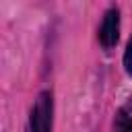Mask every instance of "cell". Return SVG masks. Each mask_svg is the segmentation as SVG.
I'll return each mask as SVG.
<instances>
[{
  "label": "cell",
  "instance_id": "cell-1",
  "mask_svg": "<svg viewBox=\"0 0 132 132\" xmlns=\"http://www.w3.org/2000/svg\"><path fill=\"white\" fill-rule=\"evenodd\" d=\"M52 128V95L41 93L31 109V132H50Z\"/></svg>",
  "mask_w": 132,
  "mask_h": 132
},
{
  "label": "cell",
  "instance_id": "cell-4",
  "mask_svg": "<svg viewBox=\"0 0 132 132\" xmlns=\"http://www.w3.org/2000/svg\"><path fill=\"white\" fill-rule=\"evenodd\" d=\"M124 66L132 74V39L128 41V47H126V54H124Z\"/></svg>",
  "mask_w": 132,
  "mask_h": 132
},
{
  "label": "cell",
  "instance_id": "cell-3",
  "mask_svg": "<svg viewBox=\"0 0 132 132\" xmlns=\"http://www.w3.org/2000/svg\"><path fill=\"white\" fill-rule=\"evenodd\" d=\"M116 132H132V111L120 109L116 116Z\"/></svg>",
  "mask_w": 132,
  "mask_h": 132
},
{
  "label": "cell",
  "instance_id": "cell-2",
  "mask_svg": "<svg viewBox=\"0 0 132 132\" xmlns=\"http://www.w3.org/2000/svg\"><path fill=\"white\" fill-rule=\"evenodd\" d=\"M118 37H120V14L116 8H111L103 16V23L99 29V41L105 50H109L118 43Z\"/></svg>",
  "mask_w": 132,
  "mask_h": 132
}]
</instances>
